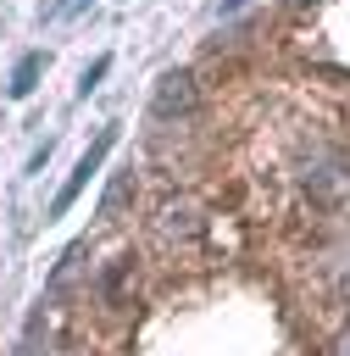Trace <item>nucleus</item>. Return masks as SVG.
Wrapping results in <instances>:
<instances>
[{
    "label": "nucleus",
    "mask_w": 350,
    "mask_h": 356,
    "mask_svg": "<svg viewBox=\"0 0 350 356\" xmlns=\"http://www.w3.org/2000/svg\"><path fill=\"white\" fill-rule=\"evenodd\" d=\"M111 145H117V122H106V128L94 134V145H89L83 156H78V167H72V178H67V184H61V195L50 200V217H67V206H72V200H78V195L89 189V178L100 172V161H106V150H111Z\"/></svg>",
    "instance_id": "nucleus-1"
},
{
    "label": "nucleus",
    "mask_w": 350,
    "mask_h": 356,
    "mask_svg": "<svg viewBox=\"0 0 350 356\" xmlns=\"http://www.w3.org/2000/svg\"><path fill=\"white\" fill-rule=\"evenodd\" d=\"M194 106V78L189 72H167L161 83H156V117H178V111H189Z\"/></svg>",
    "instance_id": "nucleus-2"
},
{
    "label": "nucleus",
    "mask_w": 350,
    "mask_h": 356,
    "mask_svg": "<svg viewBox=\"0 0 350 356\" xmlns=\"http://www.w3.org/2000/svg\"><path fill=\"white\" fill-rule=\"evenodd\" d=\"M39 72H44V50H28V56L17 61V72H11V83H6V89H11L17 100H28V95H33V83H39Z\"/></svg>",
    "instance_id": "nucleus-3"
},
{
    "label": "nucleus",
    "mask_w": 350,
    "mask_h": 356,
    "mask_svg": "<svg viewBox=\"0 0 350 356\" xmlns=\"http://www.w3.org/2000/svg\"><path fill=\"white\" fill-rule=\"evenodd\" d=\"M106 72H111V56H100V61H89V67H83V78H78V95L89 100V95L100 89V78H106Z\"/></svg>",
    "instance_id": "nucleus-4"
},
{
    "label": "nucleus",
    "mask_w": 350,
    "mask_h": 356,
    "mask_svg": "<svg viewBox=\"0 0 350 356\" xmlns=\"http://www.w3.org/2000/svg\"><path fill=\"white\" fill-rule=\"evenodd\" d=\"M128 189H133V178H128V172H122V178H117V184H111V189H106V200H100V211H106V217H111V211H117V206H122V195H128Z\"/></svg>",
    "instance_id": "nucleus-5"
},
{
    "label": "nucleus",
    "mask_w": 350,
    "mask_h": 356,
    "mask_svg": "<svg viewBox=\"0 0 350 356\" xmlns=\"http://www.w3.org/2000/svg\"><path fill=\"white\" fill-rule=\"evenodd\" d=\"M83 6H94V0H50L39 17H72V11H83Z\"/></svg>",
    "instance_id": "nucleus-6"
},
{
    "label": "nucleus",
    "mask_w": 350,
    "mask_h": 356,
    "mask_svg": "<svg viewBox=\"0 0 350 356\" xmlns=\"http://www.w3.org/2000/svg\"><path fill=\"white\" fill-rule=\"evenodd\" d=\"M50 150H56V139H44V145H39V150H33V156H28V172H39V167H44V161H50Z\"/></svg>",
    "instance_id": "nucleus-7"
},
{
    "label": "nucleus",
    "mask_w": 350,
    "mask_h": 356,
    "mask_svg": "<svg viewBox=\"0 0 350 356\" xmlns=\"http://www.w3.org/2000/svg\"><path fill=\"white\" fill-rule=\"evenodd\" d=\"M239 6H244V0H222V17H233V11H239Z\"/></svg>",
    "instance_id": "nucleus-8"
},
{
    "label": "nucleus",
    "mask_w": 350,
    "mask_h": 356,
    "mask_svg": "<svg viewBox=\"0 0 350 356\" xmlns=\"http://www.w3.org/2000/svg\"><path fill=\"white\" fill-rule=\"evenodd\" d=\"M333 356H350V334H344V339H339V345H333Z\"/></svg>",
    "instance_id": "nucleus-9"
}]
</instances>
